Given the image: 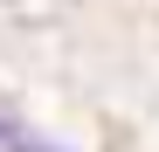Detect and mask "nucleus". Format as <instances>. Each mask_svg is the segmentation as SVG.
<instances>
[{
    "instance_id": "f257e3e1",
    "label": "nucleus",
    "mask_w": 159,
    "mask_h": 152,
    "mask_svg": "<svg viewBox=\"0 0 159 152\" xmlns=\"http://www.w3.org/2000/svg\"><path fill=\"white\" fill-rule=\"evenodd\" d=\"M0 152H69V145H56L48 132H35V124H21L14 111H0Z\"/></svg>"
}]
</instances>
